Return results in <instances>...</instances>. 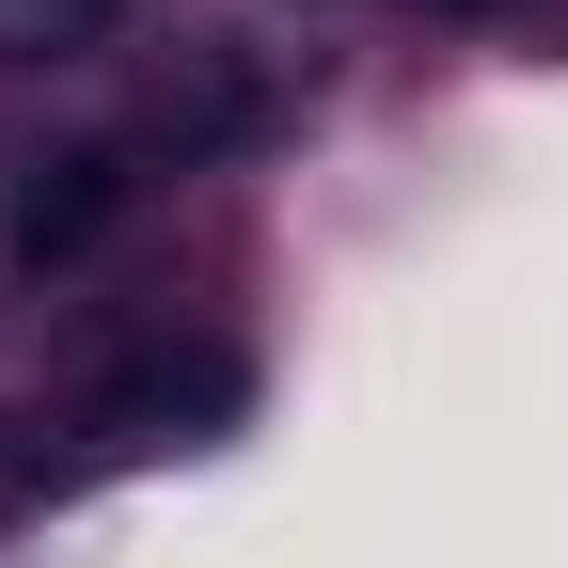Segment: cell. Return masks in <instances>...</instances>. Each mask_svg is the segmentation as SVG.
<instances>
[{
  "label": "cell",
  "mask_w": 568,
  "mask_h": 568,
  "mask_svg": "<svg viewBox=\"0 0 568 568\" xmlns=\"http://www.w3.org/2000/svg\"><path fill=\"white\" fill-rule=\"evenodd\" d=\"M253 410V364L237 347H126L111 379H80L63 410H32V443H0V506H63L95 474H142V458H190Z\"/></svg>",
  "instance_id": "cell-1"
},
{
  "label": "cell",
  "mask_w": 568,
  "mask_h": 568,
  "mask_svg": "<svg viewBox=\"0 0 568 568\" xmlns=\"http://www.w3.org/2000/svg\"><path fill=\"white\" fill-rule=\"evenodd\" d=\"M126 205H142V159H126V142H48V159H17L0 253H17L32 284H48V268H95V253L126 237Z\"/></svg>",
  "instance_id": "cell-2"
},
{
  "label": "cell",
  "mask_w": 568,
  "mask_h": 568,
  "mask_svg": "<svg viewBox=\"0 0 568 568\" xmlns=\"http://www.w3.org/2000/svg\"><path fill=\"white\" fill-rule=\"evenodd\" d=\"M126 32V0H0V80H32V63H80Z\"/></svg>",
  "instance_id": "cell-3"
}]
</instances>
